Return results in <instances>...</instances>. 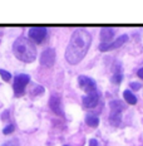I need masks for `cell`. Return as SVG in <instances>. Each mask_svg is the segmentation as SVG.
I'll use <instances>...</instances> for the list:
<instances>
[{
	"label": "cell",
	"mask_w": 143,
	"mask_h": 146,
	"mask_svg": "<svg viewBox=\"0 0 143 146\" xmlns=\"http://www.w3.org/2000/svg\"><path fill=\"white\" fill-rule=\"evenodd\" d=\"M29 38L33 39L35 43H42L45 38H47V28L45 27H32L29 29Z\"/></svg>",
	"instance_id": "4"
},
{
	"label": "cell",
	"mask_w": 143,
	"mask_h": 146,
	"mask_svg": "<svg viewBox=\"0 0 143 146\" xmlns=\"http://www.w3.org/2000/svg\"><path fill=\"white\" fill-rule=\"evenodd\" d=\"M55 62V50L48 48L40 54V64L43 67H51Z\"/></svg>",
	"instance_id": "7"
},
{
	"label": "cell",
	"mask_w": 143,
	"mask_h": 146,
	"mask_svg": "<svg viewBox=\"0 0 143 146\" xmlns=\"http://www.w3.org/2000/svg\"><path fill=\"white\" fill-rule=\"evenodd\" d=\"M1 146H19V141L16 139H13V140H9V141L4 142Z\"/></svg>",
	"instance_id": "17"
},
{
	"label": "cell",
	"mask_w": 143,
	"mask_h": 146,
	"mask_svg": "<svg viewBox=\"0 0 143 146\" xmlns=\"http://www.w3.org/2000/svg\"><path fill=\"white\" fill-rule=\"evenodd\" d=\"M14 129H15V126L13 123H10L9 126H7L4 130H3V132H4V135H9V133H11L14 131Z\"/></svg>",
	"instance_id": "18"
},
{
	"label": "cell",
	"mask_w": 143,
	"mask_h": 146,
	"mask_svg": "<svg viewBox=\"0 0 143 146\" xmlns=\"http://www.w3.org/2000/svg\"><path fill=\"white\" fill-rule=\"evenodd\" d=\"M78 84L84 92L88 93V95L96 92V88H97L96 82H94L92 78L87 77V76H79L78 77Z\"/></svg>",
	"instance_id": "5"
},
{
	"label": "cell",
	"mask_w": 143,
	"mask_h": 146,
	"mask_svg": "<svg viewBox=\"0 0 143 146\" xmlns=\"http://www.w3.org/2000/svg\"><path fill=\"white\" fill-rule=\"evenodd\" d=\"M86 122H87V125H89L90 127H97L99 125V118H98V116H96V115H93V113H88L86 116Z\"/></svg>",
	"instance_id": "12"
},
{
	"label": "cell",
	"mask_w": 143,
	"mask_h": 146,
	"mask_svg": "<svg viewBox=\"0 0 143 146\" xmlns=\"http://www.w3.org/2000/svg\"><path fill=\"white\" fill-rule=\"evenodd\" d=\"M64 146H68V145H64Z\"/></svg>",
	"instance_id": "22"
},
{
	"label": "cell",
	"mask_w": 143,
	"mask_h": 146,
	"mask_svg": "<svg viewBox=\"0 0 143 146\" xmlns=\"http://www.w3.org/2000/svg\"><path fill=\"white\" fill-rule=\"evenodd\" d=\"M49 107L51 108V111L55 112L59 116H64V112L62 110V102H60V97L58 95H51L50 100H49Z\"/></svg>",
	"instance_id": "8"
},
{
	"label": "cell",
	"mask_w": 143,
	"mask_h": 146,
	"mask_svg": "<svg viewBox=\"0 0 143 146\" xmlns=\"http://www.w3.org/2000/svg\"><path fill=\"white\" fill-rule=\"evenodd\" d=\"M30 77L29 74H25V73H22V74H18L14 80V92L15 96H22L25 91L26 84L29 83Z\"/></svg>",
	"instance_id": "3"
},
{
	"label": "cell",
	"mask_w": 143,
	"mask_h": 146,
	"mask_svg": "<svg viewBox=\"0 0 143 146\" xmlns=\"http://www.w3.org/2000/svg\"><path fill=\"white\" fill-rule=\"evenodd\" d=\"M114 36V30L112 28H103L100 30V39H102V43H111V40Z\"/></svg>",
	"instance_id": "10"
},
{
	"label": "cell",
	"mask_w": 143,
	"mask_h": 146,
	"mask_svg": "<svg viewBox=\"0 0 143 146\" xmlns=\"http://www.w3.org/2000/svg\"><path fill=\"white\" fill-rule=\"evenodd\" d=\"M137 74H138V77H139V78H142V80H143V68L139 69V71L137 72Z\"/></svg>",
	"instance_id": "21"
},
{
	"label": "cell",
	"mask_w": 143,
	"mask_h": 146,
	"mask_svg": "<svg viewBox=\"0 0 143 146\" xmlns=\"http://www.w3.org/2000/svg\"><path fill=\"white\" fill-rule=\"evenodd\" d=\"M109 121H111L112 125L114 126H118L122 121V112L119 111H111V115H109Z\"/></svg>",
	"instance_id": "11"
},
{
	"label": "cell",
	"mask_w": 143,
	"mask_h": 146,
	"mask_svg": "<svg viewBox=\"0 0 143 146\" xmlns=\"http://www.w3.org/2000/svg\"><path fill=\"white\" fill-rule=\"evenodd\" d=\"M109 106H111V111H119L122 112L124 108V105L122 103L121 101H112L109 103Z\"/></svg>",
	"instance_id": "14"
},
{
	"label": "cell",
	"mask_w": 143,
	"mask_h": 146,
	"mask_svg": "<svg viewBox=\"0 0 143 146\" xmlns=\"http://www.w3.org/2000/svg\"><path fill=\"white\" fill-rule=\"evenodd\" d=\"M92 43V36L84 29H77L72 34L65 50V59L69 64H78L86 57Z\"/></svg>",
	"instance_id": "1"
},
{
	"label": "cell",
	"mask_w": 143,
	"mask_h": 146,
	"mask_svg": "<svg viewBox=\"0 0 143 146\" xmlns=\"http://www.w3.org/2000/svg\"><path fill=\"white\" fill-rule=\"evenodd\" d=\"M130 88H132V90H134V91H137V90H139V88H141V84L137 83V82H132V83H130Z\"/></svg>",
	"instance_id": "19"
},
{
	"label": "cell",
	"mask_w": 143,
	"mask_h": 146,
	"mask_svg": "<svg viewBox=\"0 0 143 146\" xmlns=\"http://www.w3.org/2000/svg\"><path fill=\"white\" fill-rule=\"evenodd\" d=\"M128 40V35L127 34H123L121 36H118L114 42H111V43H102L99 45V50L102 52H107V50H112V49H115V48H119L122 44H124Z\"/></svg>",
	"instance_id": "6"
},
{
	"label": "cell",
	"mask_w": 143,
	"mask_h": 146,
	"mask_svg": "<svg viewBox=\"0 0 143 146\" xmlns=\"http://www.w3.org/2000/svg\"><path fill=\"white\" fill-rule=\"evenodd\" d=\"M111 81L113 82V83H119V82L122 81V74L119 72H117V73H114L113 76H112V78H111Z\"/></svg>",
	"instance_id": "16"
},
{
	"label": "cell",
	"mask_w": 143,
	"mask_h": 146,
	"mask_svg": "<svg viewBox=\"0 0 143 146\" xmlns=\"http://www.w3.org/2000/svg\"><path fill=\"white\" fill-rule=\"evenodd\" d=\"M89 146H98V141H97L96 139L89 140Z\"/></svg>",
	"instance_id": "20"
},
{
	"label": "cell",
	"mask_w": 143,
	"mask_h": 146,
	"mask_svg": "<svg viewBox=\"0 0 143 146\" xmlns=\"http://www.w3.org/2000/svg\"><path fill=\"white\" fill-rule=\"evenodd\" d=\"M98 101H99V95L97 92H93V93H89V95L84 96L83 97V105L86 108H93L98 105Z\"/></svg>",
	"instance_id": "9"
},
{
	"label": "cell",
	"mask_w": 143,
	"mask_h": 146,
	"mask_svg": "<svg viewBox=\"0 0 143 146\" xmlns=\"http://www.w3.org/2000/svg\"><path fill=\"white\" fill-rule=\"evenodd\" d=\"M123 97H124V100H126V102L129 103V105H136V103H137V97L133 95L129 90L124 91V92H123Z\"/></svg>",
	"instance_id": "13"
},
{
	"label": "cell",
	"mask_w": 143,
	"mask_h": 146,
	"mask_svg": "<svg viewBox=\"0 0 143 146\" xmlns=\"http://www.w3.org/2000/svg\"><path fill=\"white\" fill-rule=\"evenodd\" d=\"M0 76H1V78H3V80H4L5 82H9V81H10V78H11L10 72L5 71V69H0Z\"/></svg>",
	"instance_id": "15"
},
{
	"label": "cell",
	"mask_w": 143,
	"mask_h": 146,
	"mask_svg": "<svg viewBox=\"0 0 143 146\" xmlns=\"http://www.w3.org/2000/svg\"><path fill=\"white\" fill-rule=\"evenodd\" d=\"M13 52L19 60L25 63H30L36 58V48L25 36H20L13 44Z\"/></svg>",
	"instance_id": "2"
}]
</instances>
